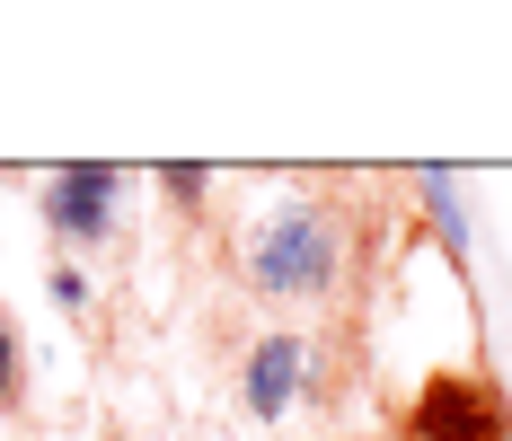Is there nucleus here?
<instances>
[{
	"instance_id": "3",
	"label": "nucleus",
	"mask_w": 512,
	"mask_h": 441,
	"mask_svg": "<svg viewBox=\"0 0 512 441\" xmlns=\"http://www.w3.org/2000/svg\"><path fill=\"white\" fill-rule=\"evenodd\" d=\"M115 168L106 159H80V168H53L45 177V230L62 247H98L106 230H115Z\"/></svg>"
},
{
	"instance_id": "1",
	"label": "nucleus",
	"mask_w": 512,
	"mask_h": 441,
	"mask_svg": "<svg viewBox=\"0 0 512 441\" xmlns=\"http://www.w3.org/2000/svg\"><path fill=\"white\" fill-rule=\"evenodd\" d=\"M336 274H345V230L327 203H283L248 239V283L265 300H318L336 292Z\"/></svg>"
},
{
	"instance_id": "7",
	"label": "nucleus",
	"mask_w": 512,
	"mask_h": 441,
	"mask_svg": "<svg viewBox=\"0 0 512 441\" xmlns=\"http://www.w3.org/2000/svg\"><path fill=\"white\" fill-rule=\"evenodd\" d=\"M159 186H168V195H186V203H195V195H204V168H159Z\"/></svg>"
},
{
	"instance_id": "6",
	"label": "nucleus",
	"mask_w": 512,
	"mask_h": 441,
	"mask_svg": "<svg viewBox=\"0 0 512 441\" xmlns=\"http://www.w3.org/2000/svg\"><path fill=\"white\" fill-rule=\"evenodd\" d=\"M53 300H62V309H89V283H80L71 265H53Z\"/></svg>"
},
{
	"instance_id": "5",
	"label": "nucleus",
	"mask_w": 512,
	"mask_h": 441,
	"mask_svg": "<svg viewBox=\"0 0 512 441\" xmlns=\"http://www.w3.org/2000/svg\"><path fill=\"white\" fill-rule=\"evenodd\" d=\"M18 397V327H9V309H0V406Z\"/></svg>"
},
{
	"instance_id": "4",
	"label": "nucleus",
	"mask_w": 512,
	"mask_h": 441,
	"mask_svg": "<svg viewBox=\"0 0 512 441\" xmlns=\"http://www.w3.org/2000/svg\"><path fill=\"white\" fill-rule=\"evenodd\" d=\"M301 371H309V344H301V336H265V344H256V362H248V406L265 415V424H274V415H292Z\"/></svg>"
},
{
	"instance_id": "2",
	"label": "nucleus",
	"mask_w": 512,
	"mask_h": 441,
	"mask_svg": "<svg viewBox=\"0 0 512 441\" xmlns=\"http://www.w3.org/2000/svg\"><path fill=\"white\" fill-rule=\"evenodd\" d=\"M415 441H512V406L495 380H468V371H433L407 406Z\"/></svg>"
}]
</instances>
